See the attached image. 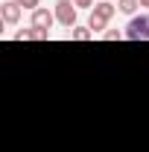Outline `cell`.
I'll return each instance as SVG.
<instances>
[{"mask_svg":"<svg viewBox=\"0 0 149 152\" xmlns=\"http://www.w3.org/2000/svg\"><path fill=\"white\" fill-rule=\"evenodd\" d=\"M126 38L129 41H149V12L129 18V23H126Z\"/></svg>","mask_w":149,"mask_h":152,"instance_id":"1","label":"cell"},{"mask_svg":"<svg viewBox=\"0 0 149 152\" xmlns=\"http://www.w3.org/2000/svg\"><path fill=\"white\" fill-rule=\"evenodd\" d=\"M53 12H56V23L67 26V29H73V26H76V12H79V9H76L73 0H56Z\"/></svg>","mask_w":149,"mask_h":152,"instance_id":"2","label":"cell"},{"mask_svg":"<svg viewBox=\"0 0 149 152\" xmlns=\"http://www.w3.org/2000/svg\"><path fill=\"white\" fill-rule=\"evenodd\" d=\"M20 12H23V9H20L15 0L0 3V18H3V23H6V26H15V23L20 20Z\"/></svg>","mask_w":149,"mask_h":152,"instance_id":"3","label":"cell"},{"mask_svg":"<svg viewBox=\"0 0 149 152\" xmlns=\"http://www.w3.org/2000/svg\"><path fill=\"white\" fill-rule=\"evenodd\" d=\"M56 23V12H50V9H35L32 12V26L35 29H50Z\"/></svg>","mask_w":149,"mask_h":152,"instance_id":"4","label":"cell"},{"mask_svg":"<svg viewBox=\"0 0 149 152\" xmlns=\"http://www.w3.org/2000/svg\"><path fill=\"white\" fill-rule=\"evenodd\" d=\"M91 12H93V15H99L102 20H111L114 15H117V6H114V3H108V0H99Z\"/></svg>","mask_w":149,"mask_h":152,"instance_id":"5","label":"cell"},{"mask_svg":"<svg viewBox=\"0 0 149 152\" xmlns=\"http://www.w3.org/2000/svg\"><path fill=\"white\" fill-rule=\"evenodd\" d=\"M137 9H140V0H117V12H123L129 18L137 15Z\"/></svg>","mask_w":149,"mask_h":152,"instance_id":"6","label":"cell"},{"mask_svg":"<svg viewBox=\"0 0 149 152\" xmlns=\"http://www.w3.org/2000/svg\"><path fill=\"white\" fill-rule=\"evenodd\" d=\"M70 38H73V41H91L93 32H91V26H73V29H70Z\"/></svg>","mask_w":149,"mask_h":152,"instance_id":"7","label":"cell"},{"mask_svg":"<svg viewBox=\"0 0 149 152\" xmlns=\"http://www.w3.org/2000/svg\"><path fill=\"white\" fill-rule=\"evenodd\" d=\"M88 26H91V32H93V35H99V32H105L108 20H102L99 15H93V12H91V20H88Z\"/></svg>","mask_w":149,"mask_h":152,"instance_id":"8","label":"cell"},{"mask_svg":"<svg viewBox=\"0 0 149 152\" xmlns=\"http://www.w3.org/2000/svg\"><path fill=\"white\" fill-rule=\"evenodd\" d=\"M20 9H26V12H35V9H41V0H15Z\"/></svg>","mask_w":149,"mask_h":152,"instance_id":"9","label":"cell"},{"mask_svg":"<svg viewBox=\"0 0 149 152\" xmlns=\"http://www.w3.org/2000/svg\"><path fill=\"white\" fill-rule=\"evenodd\" d=\"M102 38H105V41H120V38H126V32H120V29H105Z\"/></svg>","mask_w":149,"mask_h":152,"instance_id":"10","label":"cell"},{"mask_svg":"<svg viewBox=\"0 0 149 152\" xmlns=\"http://www.w3.org/2000/svg\"><path fill=\"white\" fill-rule=\"evenodd\" d=\"M32 38H35V41H47V38H50V29H35V26H32Z\"/></svg>","mask_w":149,"mask_h":152,"instance_id":"11","label":"cell"},{"mask_svg":"<svg viewBox=\"0 0 149 152\" xmlns=\"http://www.w3.org/2000/svg\"><path fill=\"white\" fill-rule=\"evenodd\" d=\"M32 38V26L29 29H20V32H15V41H29Z\"/></svg>","mask_w":149,"mask_h":152,"instance_id":"12","label":"cell"},{"mask_svg":"<svg viewBox=\"0 0 149 152\" xmlns=\"http://www.w3.org/2000/svg\"><path fill=\"white\" fill-rule=\"evenodd\" d=\"M73 3H76V9H93L96 6L93 0H73Z\"/></svg>","mask_w":149,"mask_h":152,"instance_id":"13","label":"cell"},{"mask_svg":"<svg viewBox=\"0 0 149 152\" xmlns=\"http://www.w3.org/2000/svg\"><path fill=\"white\" fill-rule=\"evenodd\" d=\"M140 6H146V9H149V0H140Z\"/></svg>","mask_w":149,"mask_h":152,"instance_id":"14","label":"cell"}]
</instances>
